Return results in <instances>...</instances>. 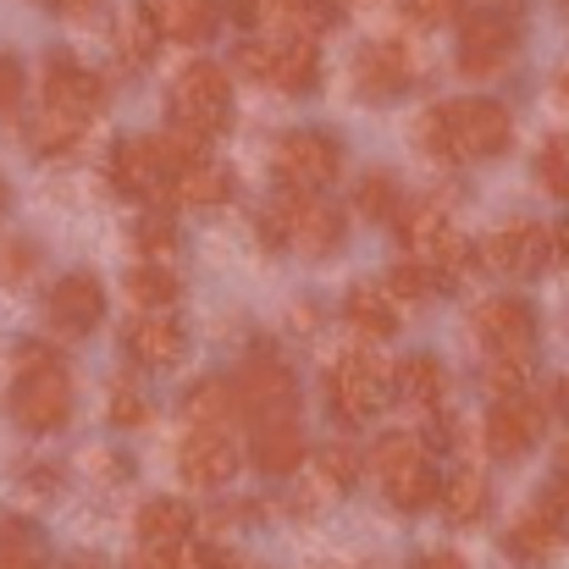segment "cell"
<instances>
[{"instance_id":"1","label":"cell","mask_w":569,"mask_h":569,"mask_svg":"<svg viewBox=\"0 0 569 569\" xmlns=\"http://www.w3.org/2000/svg\"><path fill=\"white\" fill-rule=\"evenodd\" d=\"M72 415V381L50 343H17V381H11V420L33 437L61 431Z\"/></svg>"},{"instance_id":"2","label":"cell","mask_w":569,"mask_h":569,"mask_svg":"<svg viewBox=\"0 0 569 569\" xmlns=\"http://www.w3.org/2000/svg\"><path fill=\"white\" fill-rule=\"evenodd\" d=\"M260 232L282 249H299L310 260H327L343 249V210L327 204L321 193H299V189H282L271 204H266V221Z\"/></svg>"},{"instance_id":"3","label":"cell","mask_w":569,"mask_h":569,"mask_svg":"<svg viewBox=\"0 0 569 569\" xmlns=\"http://www.w3.org/2000/svg\"><path fill=\"white\" fill-rule=\"evenodd\" d=\"M371 470H377L387 503L403 509V515L426 509V503L442 492V476H437V465H431V448H426L415 431H387L377 448H371Z\"/></svg>"},{"instance_id":"4","label":"cell","mask_w":569,"mask_h":569,"mask_svg":"<svg viewBox=\"0 0 569 569\" xmlns=\"http://www.w3.org/2000/svg\"><path fill=\"white\" fill-rule=\"evenodd\" d=\"M238 72L254 78V83H271L282 94H316L321 83V50L316 39H299V33H282V39H243L232 50Z\"/></svg>"},{"instance_id":"5","label":"cell","mask_w":569,"mask_h":569,"mask_svg":"<svg viewBox=\"0 0 569 569\" xmlns=\"http://www.w3.org/2000/svg\"><path fill=\"white\" fill-rule=\"evenodd\" d=\"M172 122L199 139H216L232 122V78L216 61H189L172 83Z\"/></svg>"},{"instance_id":"6","label":"cell","mask_w":569,"mask_h":569,"mask_svg":"<svg viewBox=\"0 0 569 569\" xmlns=\"http://www.w3.org/2000/svg\"><path fill=\"white\" fill-rule=\"evenodd\" d=\"M271 167H277L282 189L321 193L338 172H343V144H338L327 128H293V133H282V139H277Z\"/></svg>"},{"instance_id":"7","label":"cell","mask_w":569,"mask_h":569,"mask_svg":"<svg viewBox=\"0 0 569 569\" xmlns=\"http://www.w3.org/2000/svg\"><path fill=\"white\" fill-rule=\"evenodd\" d=\"M520 50V22L503 6H481L459 17V72L465 78H492L509 67V56Z\"/></svg>"},{"instance_id":"8","label":"cell","mask_w":569,"mask_h":569,"mask_svg":"<svg viewBox=\"0 0 569 569\" xmlns=\"http://www.w3.org/2000/svg\"><path fill=\"white\" fill-rule=\"evenodd\" d=\"M327 398H332V415L338 420H377L381 403H387V371H381L377 355L366 349H349L338 366H327Z\"/></svg>"},{"instance_id":"9","label":"cell","mask_w":569,"mask_h":569,"mask_svg":"<svg viewBox=\"0 0 569 569\" xmlns=\"http://www.w3.org/2000/svg\"><path fill=\"white\" fill-rule=\"evenodd\" d=\"M442 117H448V133H453L459 161H492V156H503L509 139H515L509 111H503L498 100H481V94H476V100L442 106Z\"/></svg>"},{"instance_id":"10","label":"cell","mask_w":569,"mask_h":569,"mask_svg":"<svg viewBox=\"0 0 569 569\" xmlns=\"http://www.w3.org/2000/svg\"><path fill=\"white\" fill-rule=\"evenodd\" d=\"M476 338L487 343L492 360H531L537 355V310L515 293L481 299L476 305Z\"/></svg>"},{"instance_id":"11","label":"cell","mask_w":569,"mask_h":569,"mask_svg":"<svg viewBox=\"0 0 569 569\" xmlns=\"http://www.w3.org/2000/svg\"><path fill=\"white\" fill-rule=\"evenodd\" d=\"M232 392H238V409H249L260 426L266 420H293V409H299V381L277 355H249L238 381H232Z\"/></svg>"},{"instance_id":"12","label":"cell","mask_w":569,"mask_h":569,"mask_svg":"<svg viewBox=\"0 0 569 569\" xmlns=\"http://www.w3.org/2000/svg\"><path fill=\"white\" fill-rule=\"evenodd\" d=\"M44 111L72 117V122L89 128V117L106 111V78L89 72V67H78L72 56H50L44 61Z\"/></svg>"},{"instance_id":"13","label":"cell","mask_w":569,"mask_h":569,"mask_svg":"<svg viewBox=\"0 0 569 569\" xmlns=\"http://www.w3.org/2000/svg\"><path fill=\"white\" fill-rule=\"evenodd\" d=\"M481 260L503 277H537L553 260V232L542 221H509L481 243Z\"/></svg>"},{"instance_id":"14","label":"cell","mask_w":569,"mask_h":569,"mask_svg":"<svg viewBox=\"0 0 569 569\" xmlns=\"http://www.w3.org/2000/svg\"><path fill=\"white\" fill-rule=\"evenodd\" d=\"M542 426H548V409L531 392H509L487 415V453L492 459H520L542 442Z\"/></svg>"},{"instance_id":"15","label":"cell","mask_w":569,"mask_h":569,"mask_svg":"<svg viewBox=\"0 0 569 569\" xmlns=\"http://www.w3.org/2000/svg\"><path fill=\"white\" fill-rule=\"evenodd\" d=\"M44 316H50V327L61 338H89L106 321V288H100V277H89V271L61 277L50 288V299H44Z\"/></svg>"},{"instance_id":"16","label":"cell","mask_w":569,"mask_h":569,"mask_svg":"<svg viewBox=\"0 0 569 569\" xmlns=\"http://www.w3.org/2000/svg\"><path fill=\"white\" fill-rule=\"evenodd\" d=\"M178 465H183V481L189 487H227L238 476V465H243V448L232 442L227 426H193L189 437H183Z\"/></svg>"},{"instance_id":"17","label":"cell","mask_w":569,"mask_h":569,"mask_svg":"<svg viewBox=\"0 0 569 569\" xmlns=\"http://www.w3.org/2000/svg\"><path fill=\"white\" fill-rule=\"evenodd\" d=\"M111 183L122 193H133V199H167L172 172H167L156 139H122V144L111 150Z\"/></svg>"},{"instance_id":"18","label":"cell","mask_w":569,"mask_h":569,"mask_svg":"<svg viewBox=\"0 0 569 569\" xmlns=\"http://www.w3.org/2000/svg\"><path fill=\"white\" fill-rule=\"evenodd\" d=\"M355 78H360L366 100H392L415 83V56L403 39H371L355 61Z\"/></svg>"},{"instance_id":"19","label":"cell","mask_w":569,"mask_h":569,"mask_svg":"<svg viewBox=\"0 0 569 569\" xmlns=\"http://www.w3.org/2000/svg\"><path fill=\"white\" fill-rule=\"evenodd\" d=\"M128 355L144 371H167V366H178L189 355V332H183V321L172 310L167 316H139L128 327Z\"/></svg>"},{"instance_id":"20","label":"cell","mask_w":569,"mask_h":569,"mask_svg":"<svg viewBox=\"0 0 569 569\" xmlns=\"http://www.w3.org/2000/svg\"><path fill=\"white\" fill-rule=\"evenodd\" d=\"M139 6L150 11L156 33L172 39V44H204L216 33V22H221L216 0H139Z\"/></svg>"},{"instance_id":"21","label":"cell","mask_w":569,"mask_h":569,"mask_svg":"<svg viewBox=\"0 0 569 569\" xmlns=\"http://www.w3.org/2000/svg\"><path fill=\"white\" fill-rule=\"evenodd\" d=\"M305 453H310V442H305L299 420H266L254 431V448H249L254 470H266V476H293L305 465Z\"/></svg>"},{"instance_id":"22","label":"cell","mask_w":569,"mask_h":569,"mask_svg":"<svg viewBox=\"0 0 569 569\" xmlns=\"http://www.w3.org/2000/svg\"><path fill=\"white\" fill-rule=\"evenodd\" d=\"M392 392L398 403H415V409H442L448 398V371L437 355H403L392 366Z\"/></svg>"},{"instance_id":"23","label":"cell","mask_w":569,"mask_h":569,"mask_svg":"<svg viewBox=\"0 0 569 569\" xmlns=\"http://www.w3.org/2000/svg\"><path fill=\"white\" fill-rule=\"evenodd\" d=\"M193 531V509L183 498H150L139 509V542L144 548H161V553H178Z\"/></svg>"},{"instance_id":"24","label":"cell","mask_w":569,"mask_h":569,"mask_svg":"<svg viewBox=\"0 0 569 569\" xmlns=\"http://www.w3.org/2000/svg\"><path fill=\"white\" fill-rule=\"evenodd\" d=\"M343 316L366 332V338H377V343H387L398 327H403V316H398V299L387 293V288H371V282H360L349 299H343Z\"/></svg>"},{"instance_id":"25","label":"cell","mask_w":569,"mask_h":569,"mask_svg":"<svg viewBox=\"0 0 569 569\" xmlns=\"http://www.w3.org/2000/svg\"><path fill=\"white\" fill-rule=\"evenodd\" d=\"M128 293H133V305H139V310L167 316V310L183 299V282H178V271H172V266L144 260V266H133V271H128Z\"/></svg>"},{"instance_id":"26","label":"cell","mask_w":569,"mask_h":569,"mask_svg":"<svg viewBox=\"0 0 569 569\" xmlns=\"http://www.w3.org/2000/svg\"><path fill=\"white\" fill-rule=\"evenodd\" d=\"M167 199H178V204H227L232 199V172L227 167H216V161H199V167H189V172H178L172 178V189H167Z\"/></svg>"},{"instance_id":"27","label":"cell","mask_w":569,"mask_h":569,"mask_svg":"<svg viewBox=\"0 0 569 569\" xmlns=\"http://www.w3.org/2000/svg\"><path fill=\"white\" fill-rule=\"evenodd\" d=\"M437 503H442V515H448L453 526H476V520L487 515V481H481L476 470H453V476L442 481Z\"/></svg>"},{"instance_id":"28","label":"cell","mask_w":569,"mask_h":569,"mask_svg":"<svg viewBox=\"0 0 569 569\" xmlns=\"http://www.w3.org/2000/svg\"><path fill=\"white\" fill-rule=\"evenodd\" d=\"M565 537H569L565 526H559V520H553V515H548V509L537 503V509H531V515H526V520L515 526L509 548H515L520 559H553V553L565 548Z\"/></svg>"},{"instance_id":"29","label":"cell","mask_w":569,"mask_h":569,"mask_svg":"<svg viewBox=\"0 0 569 569\" xmlns=\"http://www.w3.org/2000/svg\"><path fill=\"white\" fill-rule=\"evenodd\" d=\"M183 409H189L193 426H227V415H238V392H232V381H221V377L193 381Z\"/></svg>"},{"instance_id":"30","label":"cell","mask_w":569,"mask_h":569,"mask_svg":"<svg viewBox=\"0 0 569 569\" xmlns=\"http://www.w3.org/2000/svg\"><path fill=\"white\" fill-rule=\"evenodd\" d=\"M355 210L366 216V221H398V210H403V189H398V178L392 172H366L360 178V189H355Z\"/></svg>"},{"instance_id":"31","label":"cell","mask_w":569,"mask_h":569,"mask_svg":"<svg viewBox=\"0 0 569 569\" xmlns=\"http://www.w3.org/2000/svg\"><path fill=\"white\" fill-rule=\"evenodd\" d=\"M0 569H44V542L28 520H0Z\"/></svg>"},{"instance_id":"32","label":"cell","mask_w":569,"mask_h":569,"mask_svg":"<svg viewBox=\"0 0 569 569\" xmlns=\"http://www.w3.org/2000/svg\"><path fill=\"white\" fill-rule=\"evenodd\" d=\"M156 44H161V33H156L150 11L133 6V11L122 17V28H117V50H122V61H128V67H144V61L156 56Z\"/></svg>"},{"instance_id":"33","label":"cell","mask_w":569,"mask_h":569,"mask_svg":"<svg viewBox=\"0 0 569 569\" xmlns=\"http://www.w3.org/2000/svg\"><path fill=\"white\" fill-rule=\"evenodd\" d=\"M78 139H83V122L56 117V111H39V117H33V128H28V144H33L39 156H67Z\"/></svg>"},{"instance_id":"34","label":"cell","mask_w":569,"mask_h":569,"mask_svg":"<svg viewBox=\"0 0 569 569\" xmlns=\"http://www.w3.org/2000/svg\"><path fill=\"white\" fill-rule=\"evenodd\" d=\"M133 243H139V254H144V260H161V266H167V254L178 249V227H172V216H161V210L139 216Z\"/></svg>"},{"instance_id":"35","label":"cell","mask_w":569,"mask_h":569,"mask_svg":"<svg viewBox=\"0 0 569 569\" xmlns=\"http://www.w3.org/2000/svg\"><path fill=\"white\" fill-rule=\"evenodd\" d=\"M537 178L553 199H569V133H553L537 156Z\"/></svg>"},{"instance_id":"36","label":"cell","mask_w":569,"mask_h":569,"mask_svg":"<svg viewBox=\"0 0 569 569\" xmlns=\"http://www.w3.org/2000/svg\"><path fill=\"white\" fill-rule=\"evenodd\" d=\"M415 144H420L426 156H437V161H459V150H453V133H448V117H442V106H431V111H420V117H415Z\"/></svg>"},{"instance_id":"37","label":"cell","mask_w":569,"mask_h":569,"mask_svg":"<svg viewBox=\"0 0 569 569\" xmlns=\"http://www.w3.org/2000/svg\"><path fill=\"white\" fill-rule=\"evenodd\" d=\"M387 293H392L398 305H409V299H426V293H437V277H431L420 260H398V266L387 271Z\"/></svg>"},{"instance_id":"38","label":"cell","mask_w":569,"mask_h":569,"mask_svg":"<svg viewBox=\"0 0 569 569\" xmlns=\"http://www.w3.org/2000/svg\"><path fill=\"white\" fill-rule=\"evenodd\" d=\"M316 465H321V476H327V487H355L360 481V453L349 448V442H321V453H316Z\"/></svg>"},{"instance_id":"39","label":"cell","mask_w":569,"mask_h":569,"mask_svg":"<svg viewBox=\"0 0 569 569\" xmlns=\"http://www.w3.org/2000/svg\"><path fill=\"white\" fill-rule=\"evenodd\" d=\"M106 415H111V426H122V431H133V426H144L150 420V403H144V392L139 387H111V403H106Z\"/></svg>"},{"instance_id":"40","label":"cell","mask_w":569,"mask_h":569,"mask_svg":"<svg viewBox=\"0 0 569 569\" xmlns=\"http://www.w3.org/2000/svg\"><path fill=\"white\" fill-rule=\"evenodd\" d=\"M22 94H28V72L11 50H0V117H11L22 106Z\"/></svg>"},{"instance_id":"41","label":"cell","mask_w":569,"mask_h":569,"mask_svg":"<svg viewBox=\"0 0 569 569\" xmlns=\"http://www.w3.org/2000/svg\"><path fill=\"white\" fill-rule=\"evenodd\" d=\"M172 569H238V559L227 548H183L172 553Z\"/></svg>"},{"instance_id":"42","label":"cell","mask_w":569,"mask_h":569,"mask_svg":"<svg viewBox=\"0 0 569 569\" xmlns=\"http://www.w3.org/2000/svg\"><path fill=\"white\" fill-rule=\"evenodd\" d=\"M409 6V17L415 22H426V28H437V22H453L459 17V0H403Z\"/></svg>"},{"instance_id":"43","label":"cell","mask_w":569,"mask_h":569,"mask_svg":"<svg viewBox=\"0 0 569 569\" xmlns=\"http://www.w3.org/2000/svg\"><path fill=\"white\" fill-rule=\"evenodd\" d=\"M28 260H33V249H28V243L6 249V254H0V282H22V277H28Z\"/></svg>"},{"instance_id":"44","label":"cell","mask_w":569,"mask_h":569,"mask_svg":"<svg viewBox=\"0 0 569 569\" xmlns=\"http://www.w3.org/2000/svg\"><path fill=\"white\" fill-rule=\"evenodd\" d=\"M56 11H61L67 22H94V17L106 11V0H56Z\"/></svg>"},{"instance_id":"45","label":"cell","mask_w":569,"mask_h":569,"mask_svg":"<svg viewBox=\"0 0 569 569\" xmlns=\"http://www.w3.org/2000/svg\"><path fill=\"white\" fill-rule=\"evenodd\" d=\"M128 569H172V553H161V548H139Z\"/></svg>"},{"instance_id":"46","label":"cell","mask_w":569,"mask_h":569,"mask_svg":"<svg viewBox=\"0 0 569 569\" xmlns=\"http://www.w3.org/2000/svg\"><path fill=\"white\" fill-rule=\"evenodd\" d=\"M227 11H232V22H243V28L260 22V0H227Z\"/></svg>"},{"instance_id":"47","label":"cell","mask_w":569,"mask_h":569,"mask_svg":"<svg viewBox=\"0 0 569 569\" xmlns=\"http://www.w3.org/2000/svg\"><path fill=\"white\" fill-rule=\"evenodd\" d=\"M415 569H470L459 553H426V559H415Z\"/></svg>"},{"instance_id":"48","label":"cell","mask_w":569,"mask_h":569,"mask_svg":"<svg viewBox=\"0 0 569 569\" xmlns=\"http://www.w3.org/2000/svg\"><path fill=\"white\" fill-rule=\"evenodd\" d=\"M553 243H559V260H565V271H569V221L559 227V238H553Z\"/></svg>"},{"instance_id":"49","label":"cell","mask_w":569,"mask_h":569,"mask_svg":"<svg viewBox=\"0 0 569 569\" xmlns=\"http://www.w3.org/2000/svg\"><path fill=\"white\" fill-rule=\"evenodd\" d=\"M553 398H559V409H565V415H569V377L559 381V387H553Z\"/></svg>"},{"instance_id":"50","label":"cell","mask_w":569,"mask_h":569,"mask_svg":"<svg viewBox=\"0 0 569 569\" xmlns=\"http://www.w3.org/2000/svg\"><path fill=\"white\" fill-rule=\"evenodd\" d=\"M6 204H11V189H6V178H0V216H6Z\"/></svg>"},{"instance_id":"51","label":"cell","mask_w":569,"mask_h":569,"mask_svg":"<svg viewBox=\"0 0 569 569\" xmlns=\"http://www.w3.org/2000/svg\"><path fill=\"white\" fill-rule=\"evenodd\" d=\"M559 100H569V72H559Z\"/></svg>"},{"instance_id":"52","label":"cell","mask_w":569,"mask_h":569,"mask_svg":"<svg viewBox=\"0 0 569 569\" xmlns=\"http://www.w3.org/2000/svg\"><path fill=\"white\" fill-rule=\"evenodd\" d=\"M72 569H94V565H72Z\"/></svg>"},{"instance_id":"53","label":"cell","mask_w":569,"mask_h":569,"mask_svg":"<svg viewBox=\"0 0 569 569\" xmlns=\"http://www.w3.org/2000/svg\"><path fill=\"white\" fill-rule=\"evenodd\" d=\"M559 6H569V0H559Z\"/></svg>"}]
</instances>
